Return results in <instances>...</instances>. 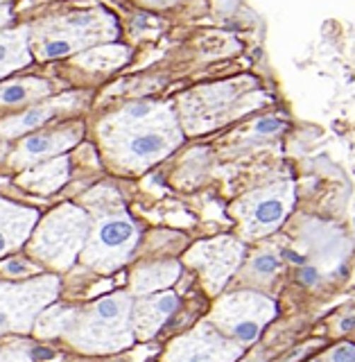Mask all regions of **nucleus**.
I'll list each match as a JSON object with an SVG mask.
<instances>
[{"label": "nucleus", "instance_id": "obj_1", "mask_svg": "<svg viewBox=\"0 0 355 362\" xmlns=\"http://www.w3.org/2000/svg\"><path fill=\"white\" fill-rule=\"evenodd\" d=\"M91 220V233L82 249V263L98 272H113L124 265L139 245V226L124 211L122 199L111 186H98L84 199Z\"/></svg>", "mask_w": 355, "mask_h": 362}, {"label": "nucleus", "instance_id": "obj_2", "mask_svg": "<svg viewBox=\"0 0 355 362\" xmlns=\"http://www.w3.org/2000/svg\"><path fill=\"white\" fill-rule=\"evenodd\" d=\"M152 116V107L139 102L120 111L111 122L102 127L107 150L113 161L124 170H143L158 161L177 145L179 136L173 127H154L147 122Z\"/></svg>", "mask_w": 355, "mask_h": 362}, {"label": "nucleus", "instance_id": "obj_3", "mask_svg": "<svg viewBox=\"0 0 355 362\" xmlns=\"http://www.w3.org/2000/svg\"><path fill=\"white\" fill-rule=\"evenodd\" d=\"M132 305L124 292L98 299L91 308L77 313L68 339L84 354H111L129 346L134 342Z\"/></svg>", "mask_w": 355, "mask_h": 362}, {"label": "nucleus", "instance_id": "obj_4", "mask_svg": "<svg viewBox=\"0 0 355 362\" xmlns=\"http://www.w3.org/2000/svg\"><path fill=\"white\" fill-rule=\"evenodd\" d=\"M116 34V21L107 11L88 9L39 23L30 30V45L39 59H57V57L91 48L93 43L109 41Z\"/></svg>", "mask_w": 355, "mask_h": 362}, {"label": "nucleus", "instance_id": "obj_5", "mask_svg": "<svg viewBox=\"0 0 355 362\" xmlns=\"http://www.w3.org/2000/svg\"><path fill=\"white\" fill-rule=\"evenodd\" d=\"M88 233V211L73 206V204H64L45 215L41 224H37L30 240V254L54 269H68L82 254Z\"/></svg>", "mask_w": 355, "mask_h": 362}, {"label": "nucleus", "instance_id": "obj_6", "mask_svg": "<svg viewBox=\"0 0 355 362\" xmlns=\"http://www.w3.org/2000/svg\"><path fill=\"white\" fill-rule=\"evenodd\" d=\"M59 290L54 276H41L25 283H3L0 286V335L3 333H25L37 320L41 308H45Z\"/></svg>", "mask_w": 355, "mask_h": 362}, {"label": "nucleus", "instance_id": "obj_7", "mask_svg": "<svg viewBox=\"0 0 355 362\" xmlns=\"http://www.w3.org/2000/svg\"><path fill=\"white\" fill-rule=\"evenodd\" d=\"M274 315H277V303L272 299L256 292H235L215 305L213 322L231 335L235 344H251Z\"/></svg>", "mask_w": 355, "mask_h": 362}, {"label": "nucleus", "instance_id": "obj_8", "mask_svg": "<svg viewBox=\"0 0 355 362\" xmlns=\"http://www.w3.org/2000/svg\"><path fill=\"white\" fill-rule=\"evenodd\" d=\"M245 249L233 238H215V240H206L194 245L186 260L202 272L206 281V288L211 292H220V288L228 281L240 265Z\"/></svg>", "mask_w": 355, "mask_h": 362}, {"label": "nucleus", "instance_id": "obj_9", "mask_svg": "<svg viewBox=\"0 0 355 362\" xmlns=\"http://www.w3.org/2000/svg\"><path fill=\"white\" fill-rule=\"evenodd\" d=\"M292 202V188L283 186L277 190L254 192L235 206V213L247 235H265L285 220Z\"/></svg>", "mask_w": 355, "mask_h": 362}, {"label": "nucleus", "instance_id": "obj_10", "mask_svg": "<svg viewBox=\"0 0 355 362\" xmlns=\"http://www.w3.org/2000/svg\"><path fill=\"white\" fill-rule=\"evenodd\" d=\"M238 356V344L213 331L209 324H202L170 346L165 362H233Z\"/></svg>", "mask_w": 355, "mask_h": 362}, {"label": "nucleus", "instance_id": "obj_11", "mask_svg": "<svg viewBox=\"0 0 355 362\" xmlns=\"http://www.w3.org/2000/svg\"><path fill=\"white\" fill-rule=\"evenodd\" d=\"M79 136H82V124H68L64 129L28 136L16 147V152L9 156V165L23 170V168L45 163L50 158H57L62 152H66L68 147H73L79 141Z\"/></svg>", "mask_w": 355, "mask_h": 362}, {"label": "nucleus", "instance_id": "obj_12", "mask_svg": "<svg viewBox=\"0 0 355 362\" xmlns=\"http://www.w3.org/2000/svg\"><path fill=\"white\" fill-rule=\"evenodd\" d=\"M39 213L14 202L0 199V256L18 249L37 229Z\"/></svg>", "mask_w": 355, "mask_h": 362}, {"label": "nucleus", "instance_id": "obj_13", "mask_svg": "<svg viewBox=\"0 0 355 362\" xmlns=\"http://www.w3.org/2000/svg\"><path fill=\"white\" fill-rule=\"evenodd\" d=\"M179 299L175 292H161L154 297H145L132 305V331L136 337L147 339L161 328L170 315L177 310Z\"/></svg>", "mask_w": 355, "mask_h": 362}, {"label": "nucleus", "instance_id": "obj_14", "mask_svg": "<svg viewBox=\"0 0 355 362\" xmlns=\"http://www.w3.org/2000/svg\"><path fill=\"white\" fill-rule=\"evenodd\" d=\"M71 175V165H68L66 156H57L50 161L39 163L34 168H28V173H23L18 177V184L25 186L32 192L39 195H52L54 190H59Z\"/></svg>", "mask_w": 355, "mask_h": 362}, {"label": "nucleus", "instance_id": "obj_15", "mask_svg": "<svg viewBox=\"0 0 355 362\" xmlns=\"http://www.w3.org/2000/svg\"><path fill=\"white\" fill-rule=\"evenodd\" d=\"M75 102H77V98L68 95V98L52 100V102H48V105H41V107L23 111V113H18V116L0 122V136H3V139H14V136H21V134H25V132L37 129L39 124H43L45 120L54 118L59 111L73 107Z\"/></svg>", "mask_w": 355, "mask_h": 362}, {"label": "nucleus", "instance_id": "obj_16", "mask_svg": "<svg viewBox=\"0 0 355 362\" xmlns=\"http://www.w3.org/2000/svg\"><path fill=\"white\" fill-rule=\"evenodd\" d=\"M32 62L30 52V30L18 28L9 32H0V77L11 71L28 66Z\"/></svg>", "mask_w": 355, "mask_h": 362}, {"label": "nucleus", "instance_id": "obj_17", "mask_svg": "<svg viewBox=\"0 0 355 362\" xmlns=\"http://www.w3.org/2000/svg\"><path fill=\"white\" fill-rule=\"evenodd\" d=\"M179 276V263L165 260V263H152L134 269L132 274V292L134 294H150L154 290H161L173 286Z\"/></svg>", "mask_w": 355, "mask_h": 362}, {"label": "nucleus", "instance_id": "obj_18", "mask_svg": "<svg viewBox=\"0 0 355 362\" xmlns=\"http://www.w3.org/2000/svg\"><path fill=\"white\" fill-rule=\"evenodd\" d=\"M50 95V84L45 79L28 77V79H16V82L0 84V107H16L25 105V102L41 100Z\"/></svg>", "mask_w": 355, "mask_h": 362}, {"label": "nucleus", "instance_id": "obj_19", "mask_svg": "<svg viewBox=\"0 0 355 362\" xmlns=\"http://www.w3.org/2000/svg\"><path fill=\"white\" fill-rule=\"evenodd\" d=\"M124 57H127V50L124 48H118V45H102V48L79 54L75 62L79 66L88 68V71H107V68L122 64Z\"/></svg>", "mask_w": 355, "mask_h": 362}, {"label": "nucleus", "instance_id": "obj_20", "mask_svg": "<svg viewBox=\"0 0 355 362\" xmlns=\"http://www.w3.org/2000/svg\"><path fill=\"white\" fill-rule=\"evenodd\" d=\"M77 320V310L73 308H52L41 315V322L37 326L39 335H68Z\"/></svg>", "mask_w": 355, "mask_h": 362}, {"label": "nucleus", "instance_id": "obj_21", "mask_svg": "<svg viewBox=\"0 0 355 362\" xmlns=\"http://www.w3.org/2000/svg\"><path fill=\"white\" fill-rule=\"evenodd\" d=\"M251 272H254L256 276L260 279H267V276H274L281 267V258L277 254H269V252H262V254H256L251 258Z\"/></svg>", "mask_w": 355, "mask_h": 362}, {"label": "nucleus", "instance_id": "obj_22", "mask_svg": "<svg viewBox=\"0 0 355 362\" xmlns=\"http://www.w3.org/2000/svg\"><path fill=\"white\" fill-rule=\"evenodd\" d=\"M0 362H32V351L23 344L0 346Z\"/></svg>", "mask_w": 355, "mask_h": 362}, {"label": "nucleus", "instance_id": "obj_23", "mask_svg": "<svg viewBox=\"0 0 355 362\" xmlns=\"http://www.w3.org/2000/svg\"><path fill=\"white\" fill-rule=\"evenodd\" d=\"M0 269H3L5 274H9V276H25V274H32V272H34V267L23 258H9V260H5L3 265H0Z\"/></svg>", "mask_w": 355, "mask_h": 362}, {"label": "nucleus", "instance_id": "obj_24", "mask_svg": "<svg viewBox=\"0 0 355 362\" xmlns=\"http://www.w3.org/2000/svg\"><path fill=\"white\" fill-rule=\"evenodd\" d=\"M322 362H355V346L339 344L322 358Z\"/></svg>", "mask_w": 355, "mask_h": 362}, {"label": "nucleus", "instance_id": "obj_25", "mask_svg": "<svg viewBox=\"0 0 355 362\" xmlns=\"http://www.w3.org/2000/svg\"><path fill=\"white\" fill-rule=\"evenodd\" d=\"M281 127H283V122H281V120L262 118V120H258V124H256V132H258V134H274V132H279Z\"/></svg>", "mask_w": 355, "mask_h": 362}, {"label": "nucleus", "instance_id": "obj_26", "mask_svg": "<svg viewBox=\"0 0 355 362\" xmlns=\"http://www.w3.org/2000/svg\"><path fill=\"white\" fill-rule=\"evenodd\" d=\"M299 279H301V283H305V286H317V281H319V272L315 269V267H301V272H299Z\"/></svg>", "mask_w": 355, "mask_h": 362}, {"label": "nucleus", "instance_id": "obj_27", "mask_svg": "<svg viewBox=\"0 0 355 362\" xmlns=\"http://www.w3.org/2000/svg\"><path fill=\"white\" fill-rule=\"evenodd\" d=\"M54 354H52V349H32V358H45V360H50Z\"/></svg>", "mask_w": 355, "mask_h": 362}, {"label": "nucleus", "instance_id": "obj_28", "mask_svg": "<svg viewBox=\"0 0 355 362\" xmlns=\"http://www.w3.org/2000/svg\"><path fill=\"white\" fill-rule=\"evenodd\" d=\"M9 16H11V14H9V9H7L5 5L0 7V25H3V23H7V21H9Z\"/></svg>", "mask_w": 355, "mask_h": 362}, {"label": "nucleus", "instance_id": "obj_29", "mask_svg": "<svg viewBox=\"0 0 355 362\" xmlns=\"http://www.w3.org/2000/svg\"><path fill=\"white\" fill-rule=\"evenodd\" d=\"M351 328H355V317H349V320H344V324H342V331H351Z\"/></svg>", "mask_w": 355, "mask_h": 362}, {"label": "nucleus", "instance_id": "obj_30", "mask_svg": "<svg viewBox=\"0 0 355 362\" xmlns=\"http://www.w3.org/2000/svg\"><path fill=\"white\" fill-rule=\"evenodd\" d=\"M5 3H9V0H0V7H3Z\"/></svg>", "mask_w": 355, "mask_h": 362}]
</instances>
